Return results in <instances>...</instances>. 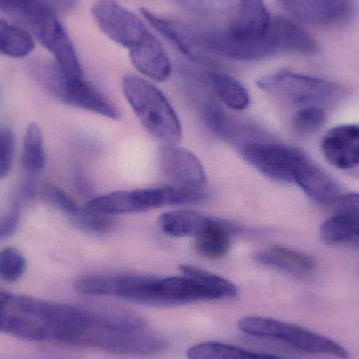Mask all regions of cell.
<instances>
[{
	"label": "cell",
	"instance_id": "6da1fadb",
	"mask_svg": "<svg viewBox=\"0 0 359 359\" xmlns=\"http://www.w3.org/2000/svg\"><path fill=\"white\" fill-rule=\"evenodd\" d=\"M0 10L21 23L52 54L67 76L83 78L75 46L56 11L38 0H0Z\"/></svg>",
	"mask_w": 359,
	"mask_h": 359
},
{
	"label": "cell",
	"instance_id": "7a4b0ae2",
	"mask_svg": "<svg viewBox=\"0 0 359 359\" xmlns=\"http://www.w3.org/2000/svg\"><path fill=\"white\" fill-rule=\"evenodd\" d=\"M122 90L145 130L164 144L174 145L182 137V126L165 95L151 82L126 75Z\"/></svg>",
	"mask_w": 359,
	"mask_h": 359
},
{
	"label": "cell",
	"instance_id": "3957f363",
	"mask_svg": "<svg viewBox=\"0 0 359 359\" xmlns=\"http://www.w3.org/2000/svg\"><path fill=\"white\" fill-rule=\"evenodd\" d=\"M202 189L168 186L144 189L120 190L93 198L84 208L97 215L142 212L170 205L194 204L206 198Z\"/></svg>",
	"mask_w": 359,
	"mask_h": 359
},
{
	"label": "cell",
	"instance_id": "277c9868",
	"mask_svg": "<svg viewBox=\"0 0 359 359\" xmlns=\"http://www.w3.org/2000/svg\"><path fill=\"white\" fill-rule=\"evenodd\" d=\"M257 86L280 102L294 107H324L335 104L345 97V88L334 82L287 69L263 76Z\"/></svg>",
	"mask_w": 359,
	"mask_h": 359
},
{
	"label": "cell",
	"instance_id": "5b68a950",
	"mask_svg": "<svg viewBox=\"0 0 359 359\" xmlns=\"http://www.w3.org/2000/svg\"><path fill=\"white\" fill-rule=\"evenodd\" d=\"M32 71L36 79L63 102L109 119H120L118 109L96 88L83 78L69 77L56 62L38 61Z\"/></svg>",
	"mask_w": 359,
	"mask_h": 359
},
{
	"label": "cell",
	"instance_id": "8992f818",
	"mask_svg": "<svg viewBox=\"0 0 359 359\" xmlns=\"http://www.w3.org/2000/svg\"><path fill=\"white\" fill-rule=\"evenodd\" d=\"M238 329L245 334L278 339L306 353L322 354L348 359L349 352L332 339L282 320L262 316H246L238 320Z\"/></svg>",
	"mask_w": 359,
	"mask_h": 359
},
{
	"label": "cell",
	"instance_id": "52a82bcc",
	"mask_svg": "<svg viewBox=\"0 0 359 359\" xmlns=\"http://www.w3.org/2000/svg\"><path fill=\"white\" fill-rule=\"evenodd\" d=\"M240 151L245 161L264 176L285 184L295 183L297 170L307 159L294 147L263 141L243 143Z\"/></svg>",
	"mask_w": 359,
	"mask_h": 359
},
{
	"label": "cell",
	"instance_id": "ba28073f",
	"mask_svg": "<svg viewBox=\"0 0 359 359\" xmlns=\"http://www.w3.org/2000/svg\"><path fill=\"white\" fill-rule=\"evenodd\" d=\"M158 278L143 274L86 276L74 282V289L82 294L115 297L136 303H156Z\"/></svg>",
	"mask_w": 359,
	"mask_h": 359
},
{
	"label": "cell",
	"instance_id": "9c48e42d",
	"mask_svg": "<svg viewBox=\"0 0 359 359\" xmlns=\"http://www.w3.org/2000/svg\"><path fill=\"white\" fill-rule=\"evenodd\" d=\"M92 14L109 39L128 50L142 43L151 34L137 15L111 0H97Z\"/></svg>",
	"mask_w": 359,
	"mask_h": 359
},
{
	"label": "cell",
	"instance_id": "30bf717a",
	"mask_svg": "<svg viewBox=\"0 0 359 359\" xmlns=\"http://www.w3.org/2000/svg\"><path fill=\"white\" fill-rule=\"evenodd\" d=\"M278 4L293 18L316 27H344L356 12V0H278Z\"/></svg>",
	"mask_w": 359,
	"mask_h": 359
},
{
	"label": "cell",
	"instance_id": "8fae6325",
	"mask_svg": "<svg viewBox=\"0 0 359 359\" xmlns=\"http://www.w3.org/2000/svg\"><path fill=\"white\" fill-rule=\"evenodd\" d=\"M159 165L164 176L179 187L203 189L206 185L204 166L187 149L165 144L159 151Z\"/></svg>",
	"mask_w": 359,
	"mask_h": 359
},
{
	"label": "cell",
	"instance_id": "7c38bea8",
	"mask_svg": "<svg viewBox=\"0 0 359 359\" xmlns=\"http://www.w3.org/2000/svg\"><path fill=\"white\" fill-rule=\"evenodd\" d=\"M323 154L329 163L339 170L359 165V126L345 124L327 133L322 142Z\"/></svg>",
	"mask_w": 359,
	"mask_h": 359
},
{
	"label": "cell",
	"instance_id": "4fadbf2b",
	"mask_svg": "<svg viewBox=\"0 0 359 359\" xmlns=\"http://www.w3.org/2000/svg\"><path fill=\"white\" fill-rule=\"evenodd\" d=\"M130 60L142 75L163 82L172 74V63L162 44L151 34L142 43L130 50Z\"/></svg>",
	"mask_w": 359,
	"mask_h": 359
},
{
	"label": "cell",
	"instance_id": "5bb4252c",
	"mask_svg": "<svg viewBox=\"0 0 359 359\" xmlns=\"http://www.w3.org/2000/svg\"><path fill=\"white\" fill-rule=\"evenodd\" d=\"M295 184L316 203L333 205L341 196V187L322 168L306 159L295 175Z\"/></svg>",
	"mask_w": 359,
	"mask_h": 359
},
{
	"label": "cell",
	"instance_id": "9a60e30c",
	"mask_svg": "<svg viewBox=\"0 0 359 359\" xmlns=\"http://www.w3.org/2000/svg\"><path fill=\"white\" fill-rule=\"evenodd\" d=\"M257 263L274 268L297 278H307L316 267V261L309 255L285 247H269L255 253Z\"/></svg>",
	"mask_w": 359,
	"mask_h": 359
},
{
	"label": "cell",
	"instance_id": "2e32d148",
	"mask_svg": "<svg viewBox=\"0 0 359 359\" xmlns=\"http://www.w3.org/2000/svg\"><path fill=\"white\" fill-rule=\"evenodd\" d=\"M233 233L234 228L229 224L209 217L202 231L194 236V248L207 259H223L229 252Z\"/></svg>",
	"mask_w": 359,
	"mask_h": 359
},
{
	"label": "cell",
	"instance_id": "e0dca14e",
	"mask_svg": "<svg viewBox=\"0 0 359 359\" xmlns=\"http://www.w3.org/2000/svg\"><path fill=\"white\" fill-rule=\"evenodd\" d=\"M272 27L280 52L311 55L318 50L316 40L303 27L289 19L284 17L272 18Z\"/></svg>",
	"mask_w": 359,
	"mask_h": 359
},
{
	"label": "cell",
	"instance_id": "ac0fdd59",
	"mask_svg": "<svg viewBox=\"0 0 359 359\" xmlns=\"http://www.w3.org/2000/svg\"><path fill=\"white\" fill-rule=\"evenodd\" d=\"M209 217L190 210H175L160 217L159 226L164 233L174 238L196 236L208 222Z\"/></svg>",
	"mask_w": 359,
	"mask_h": 359
},
{
	"label": "cell",
	"instance_id": "d6986e66",
	"mask_svg": "<svg viewBox=\"0 0 359 359\" xmlns=\"http://www.w3.org/2000/svg\"><path fill=\"white\" fill-rule=\"evenodd\" d=\"M35 48V40L29 31L0 18V54L11 58H25Z\"/></svg>",
	"mask_w": 359,
	"mask_h": 359
},
{
	"label": "cell",
	"instance_id": "ffe728a7",
	"mask_svg": "<svg viewBox=\"0 0 359 359\" xmlns=\"http://www.w3.org/2000/svg\"><path fill=\"white\" fill-rule=\"evenodd\" d=\"M188 359H286L272 354L255 353L236 346L207 341L192 346L186 352Z\"/></svg>",
	"mask_w": 359,
	"mask_h": 359
},
{
	"label": "cell",
	"instance_id": "44dd1931",
	"mask_svg": "<svg viewBox=\"0 0 359 359\" xmlns=\"http://www.w3.org/2000/svg\"><path fill=\"white\" fill-rule=\"evenodd\" d=\"M209 77L215 94L229 109L240 111L248 107L250 96L238 80L221 72H212Z\"/></svg>",
	"mask_w": 359,
	"mask_h": 359
},
{
	"label": "cell",
	"instance_id": "7402d4cb",
	"mask_svg": "<svg viewBox=\"0 0 359 359\" xmlns=\"http://www.w3.org/2000/svg\"><path fill=\"white\" fill-rule=\"evenodd\" d=\"M22 163L25 172L36 176L43 170L46 163L43 135L41 128L36 123H31L25 130L23 139Z\"/></svg>",
	"mask_w": 359,
	"mask_h": 359
},
{
	"label": "cell",
	"instance_id": "603a6c76",
	"mask_svg": "<svg viewBox=\"0 0 359 359\" xmlns=\"http://www.w3.org/2000/svg\"><path fill=\"white\" fill-rule=\"evenodd\" d=\"M42 196L48 204L56 207L57 209L69 215L79 227L83 223L88 211L86 210V208H80L77 203L61 188L57 187L53 184H46L42 188Z\"/></svg>",
	"mask_w": 359,
	"mask_h": 359
},
{
	"label": "cell",
	"instance_id": "cb8c5ba5",
	"mask_svg": "<svg viewBox=\"0 0 359 359\" xmlns=\"http://www.w3.org/2000/svg\"><path fill=\"white\" fill-rule=\"evenodd\" d=\"M182 274L196 278L203 284L206 285L211 290L215 291L221 299H232L238 295V289L229 280L217 274L211 273L206 270L201 269L194 266L183 265L180 267Z\"/></svg>",
	"mask_w": 359,
	"mask_h": 359
},
{
	"label": "cell",
	"instance_id": "d4e9b609",
	"mask_svg": "<svg viewBox=\"0 0 359 359\" xmlns=\"http://www.w3.org/2000/svg\"><path fill=\"white\" fill-rule=\"evenodd\" d=\"M188 12L206 18H219L231 12V0H170Z\"/></svg>",
	"mask_w": 359,
	"mask_h": 359
},
{
	"label": "cell",
	"instance_id": "484cf974",
	"mask_svg": "<svg viewBox=\"0 0 359 359\" xmlns=\"http://www.w3.org/2000/svg\"><path fill=\"white\" fill-rule=\"evenodd\" d=\"M27 268L25 257L13 247L0 251V278L4 282L15 283L22 278Z\"/></svg>",
	"mask_w": 359,
	"mask_h": 359
},
{
	"label": "cell",
	"instance_id": "4316f807",
	"mask_svg": "<svg viewBox=\"0 0 359 359\" xmlns=\"http://www.w3.org/2000/svg\"><path fill=\"white\" fill-rule=\"evenodd\" d=\"M326 118L323 107H302L293 118V128L302 135L313 134L324 126Z\"/></svg>",
	"mask_w": 359,
	"mask_h": 359
},
{
	"label": "cell",
	"instance_id": "83f0119b",
	"mask_svg": "<svg viewBox=\"0 0 359 359\" xmlns=\"http://www.w3.org/2000/svg\"><path fill=\"white\" fill-rule=\"evenodd\" d=\"M14 151V134L10 128L0 126V178L6 177L10 172Z\"/></svg>",
	"mask_w": 359,
	"mask_h": 359
},
{
	"label": "cell",
	"instance_id": "f1b7e54d",
	"mask_svg": "<svg viewBox=\"0 0 359 359\" xmlns=\"http://www.w3.org/2000/svg\"><path fill=\"white\" fill-rule=\"evenodd\" d=\"M332 206L335 209L334 213L346 215L359 221V194L352 192V194H341Z\"/></svg>",
	"mask_w": 359,
	"mask_h": 359
},
{
	"label": "cell",
	"instance_id": "f546056e",
	"mask_svg": "<svg viewBox=\"0 0 359 359\" xmlns=\"http://www.w3.org/2000/svg\"><path fill=\"white\" fill-rule=\"evenodd\" d=\"M12 294L0 291V332L6 333L11 316Z\"/></svg>",
	"mask_w": 359,
	"mask_h": 359
},
{
	"label": "cell",
	"instance_id": "4dcf8cb0",
	"mask_svg": "<svg viewBox=\"0 0 359 359\" xmlns=\"http://www.w3.org/2000/svg\"><path fill=\"white\" fill-rule=\"evenodd\" d=\"M18 210L12 211L8 215H4L0 219V240L14 233L18 225Z\"/></svg>",
	"mask_w": 359,
	"mask_h": 359
},
{
	"label": "cell",
	"instance_id": "1f68e13d",
	"mask_svg": "<svg viewBox=\"0 0 359 359\" xmlns=\"http://www.w3.org/2000/svg\"><path fill=\"white\" fill-rule=\"evenodd\" d=\"M56 12H69L77 6L78 0H38Z\"/></svg>",
	"mask_w": 359,
	"mask_h": 359
}]
</instances>
